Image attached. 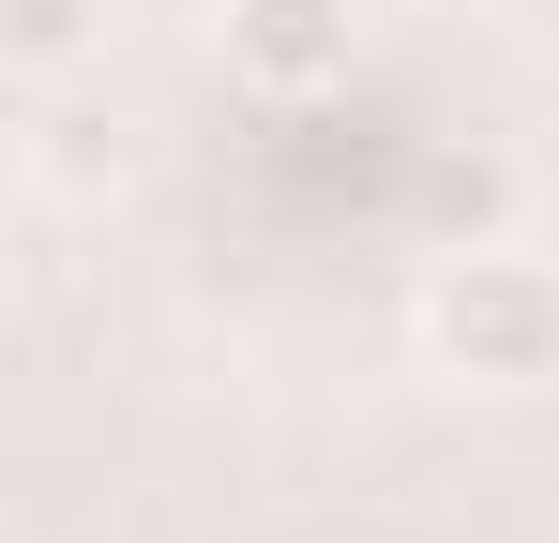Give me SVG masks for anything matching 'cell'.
Returning a JSON list of instances; mask_svg holds the SVG:
<instances>
[{
  "mask_svg": "<svg viewBox=\"0 0 559 543\" xmlns=\"http://www.w3.org/2000/svg\"><path fill=\"white\" fill-rule=\"evenodd\" d=\"M0 181H15V152H0Z\"/></svg>",
  "mask_w": 559,
  "mask_h": 543,
  "instance_id": "277c9868",
  "label": "cell"
},
{
  "mask_svg": "<svg viewBox=\"0 0 559 543\" xmlns=\"http://www.w3.org/2000/svg\"><path fill=\"white\" fill-rule=\"evenodd\" d=\"M0 287H15V272H0Z\"/></svg>",
  "mask_w": 559,
  "mask_h": 543,
  "instance_id": "5b68a950",
  "label": "cell"
},
{
  "mask_svg": "<svg viewBox=\"0 0 559 543\" xmlns=\"http://www.w3.org/2000/svg\"><path fill=\"white\" fill-rule=\"evenodd\" d=\"M212 46L242 90H333L364 46V0H212Z\"/></svg>",
  "mask_w": 559,
  "mask_h": 543,
  "instance_id": "7a4b0ae2",
  "label": "cell"
},
{
  "mask_svg": "<svg viewBox=\"0 0 559 543\" xmlns=\"http://www.w3.org/2000/svg\"><path fill=\"white\" fill-rule=\"evenodd\" d=\"M92 46H106V0H0V76H92Z\"/></svg>",
  "mask_w": 559,
  "mask_h": 543,
  "instance_id": "3957f363",
  "label": "cell"
},
{
  "mask_svg": "<svg viewBox=\"0 0 559 543\" xmlns=\"http://www.w3.org/2000/svg\"><path fill=\"white\" fill-rule=\"evenodd\" d=\"M408 333L454 393H559V257L545 242H454L424 272Z\"/></svg>",
  "mask_w": 559,
  "mask_h": 543,
  "instance_id": "6da1fadb",
  "label": "cell"
}]
</instances>
